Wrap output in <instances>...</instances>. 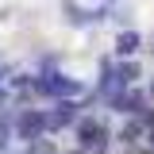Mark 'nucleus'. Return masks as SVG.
I'll list each match as a JSON object with an SVG mask.
<instances>
[{
    "instance_id": "f257e3e1",
    "label": "nucleus",
    "mask_w": 154,
    "mask_h": 154,
    "mask_svg": "<svg viewBox=\"0 0 154 154\" xmlns=\"http://www.w3.org/2000/svg\"><path fill=\"white\" fill-rule=\"evenodd\" d=\"M31 93L46 100H85L89 89L62 69H46V73H31Z\"/></svg>"
},
{
    "instance_id": "f03ea898",
    "label": "nucleus",
    "mask_w": 154,
    "mask_h": 154,
    "mask_svg": "<svg viewBox=\"0 0 154 154\" xmlns=\"http://www.w3.org/2000/svg\"><path fill=\"white\" fill-rule=\"evenodd\" d=\"M73 143H77L85 154H108V146H112V131L104 127L100 116L85 112L81 119H77V127H73Z\"/></svg>"
},
{
    "instance_id": "7ed1b4c3",
    "label": "nucleus",
    "mask_w": 154,
    "mask_h": 154,
    "mask_svg": "<svg viewBox=\"0 0 154 154\" xmlns=\"http://www.w3.org/2000/svg\"><path fill=\"white\" fill-rule=\"evenodd\" d=\"M12 135H16L23 146L38 143V139L46 135V112H42V108H19L16 119H12Z\"/></svg>"
},
{
    "instance_id": "20e7f679",
    "label": "nucleus",
    "mask_w": 154,
    "mask_h": 154,
    "mask_svg": "<svg viewBox=\"0 0 154 154\" xmlns=\"http://www.w3.org/2000/svg\"><path fill=\"white\" fill-rule=\"evenodd\" d=\"M42 112H46V135H58L77 127V119L85 116V104L81 100H54V108H42Z\"/></svg>"
},
{
    "instance_id": "39448f33",
    "label": "nucleus",
    "mask_w": 154,
    "mask_h": 154,
    "mask_svg": "<svg viewBox=\"0 0 154 154\" xmlns=\"http://www.w3.org/2000/svg\"><path fill=\"white\" fill-rule=\"evenodd\" d=\"M108 108L116 116H131V119H143V116L150 112V96H146V85H135L127 93H119L116 100H108Z\"/></svg>"
},
{
    "instance_id": "423d86ee",
    "label": "nucleus",
    "mask_w": 154,
    "mask_h": 154,
    "mask_svg": "<svg viewBox=\"0 0 154 154\" xmlns=\"http://www.w3.org/2000/svg\"><path fill=\"white\" fill-rule=\"evenodd\" d=\"M62 12H66V23H73V27H89V23H104L108 19V8L104 4L100 8H81L77 0H66Z\"/></svg>"
},
{
    "instance_id": "0eeeda50",
    "label": "nucleus",
    "mask_w": 154,
    "mask_h": 154,
    "mask_svg": "<svg viewBox=\"0 0 154 154\" xmlns=\"http://www.w3.org/2000/svg\"><path fill=\"white\" fill-rule=\"evenodd\" d=\"M116 73H119V81L127 85V89H135V85H143V62L139 58H116Z\"/></svg>"
},
{
    "instance_id": "6e6552de",
    "label": "nucleus",
    "mask_w": 154,
    "mask_h": 154,
    "mask_svg": "<svg viewBox=\"0 0 154 154\" xmlns=\"http://www.w3.org/2000/svg\"><path fill=\"white\" fill-rule=\"evenodd\" d=\"M139 46H143V35H139L135 27H123V31L116 35V58H135Z\"/></svg>"
},
{
    "instance_id": "1a4fd4ad",
    "label": "nucleus",
    "mask_w": 154,
    "mask_h": 154,
    "mask_svg": "<svg viewBox=\"0 0 154 154\" xmlns=\"http://www.w3.org/2000/svg\"><path fill=\"white\" fill-rule=\"evenodd\" d=\"M116 139H119L123 146H135V143H143V139H146V127H143V119H127V123L116 131Z\"/></svg>"
},
{
    "instance_id": "9d476101",
    "label": "nucleus",
    "mask_w": 154,
    "mask_h": 154,
    "mask_svg": "<svg viewBox=\"0 0 154 154\" xmlns=\"http://www.w3.org/2000/svg\"><path fill=\"white\" fill-rule=\"evenodd\" d=\"M146 96H150V104H154V77L146 81Z\"/></svg>"
},
{
    "instance_id": "9b49d317",
    "label": "nucleus",
    "mask_w": 154,
    "mask_h": 154,
    "mask_svg": "<svg viewBox=\"0 0 154 154\" xmlns=\"http://www.w3.org/2000/svg\"><path fill=\"white\" fill-rule=\"evenodd\" d=\"M146 139H150V154H154V131H146Z\"/></svg>"
},
{
    "instance_id": "f8f14e48",
    "label": "nucleus",
    "mask_w": 154,
    "mask_h": 154,
    "mask_svg": "<svg viewBox=\"0 0 154 154\" xmlns=\"http://www.w3.org/2000/svg\"><path fill=\"white\" fill-rule=\"evenodd\" d=\"M66 154H85V150H81V146H73V150H66Z\"/></svg>"
},
{
    "instance_id": "ddd939ff",
    "label": "nucleus",
    "mask_w": 154,
    "mask_h": 154,
    "mask_svg": "<svg viewBox=\"0 0 154 154\" xmlns=\"http://www.w3.org/2000/svg\"><path fill=\"white\" fill-rule=\"evenodd\" d=\"M12 154H31V150H12Z\"/></svg>"
}]
</instances>
